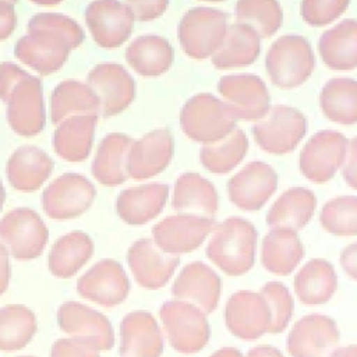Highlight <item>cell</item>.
Wrapping results in <instances>:
<instances>
[{
	"label": "cell",
	"instance_id": "53",
	"mask_svg": "<svg viewBox=\"0 0 357 357\" xmlns=\"http://www.w3.org/2000/svg\"><path fill=\"white\" fill-rule=\"evenodd\" d=\"M209 357H244V356L236 347H222L215 353H212Z\"/></svg>",
	"mask_w": 357,
	"mask_h": 357
},
{
	"label": "cell",
	"instance_id": "40",
	"mask_svg": "<svg viewBox=\"0 0 357 357\" xmlns=\"http://www.w3.org/2000/svg\"><path fill=\"white\" fill-rule=\"evenodd\" d=\"M36 332L35 314L25 305L0 308V350L14 351L26 346Z\"/></svg>",
	"mask_w": 357,
	"mask_h": 357
},
{
	"label": "cell",
	"instance_id": "55",
	"mask_svg": "<svg viewBox=\"0 0 357 357\" xmlns=\"http://www.w3.org/2000/svg\"><path fill=\"white\" fill-rule=\"evenodd\" d=\"M22 357H32V356H22Z\"/></svg>",
	"mask_w": 357,
	"mask_h": 357
},
{
	"label": "cell",
	"instance_id": "17",
	"mask_svg": "<svg viewBox=\"0 0 357 357\" xmlns=\"http://www.w3.org/2000/svg\"><path fill=\"white\" fill-rule=\"evenodd\" d=\"M81 297L110 308L121 304L130 291V280L123 266L110 258L96 262L77 282Z\"/></svg>",
	"mask_w": 357,
	"mask_h": 357
},
{
	"label": "cell",
	"instance_id": "54",
	"mask_svg": "<svg viewBox=\"0 0 357 357\" xmlns=\"http://www.w3.org/2000/svg\"><path fill=\"white\" fill-rule=\"evenodd\" d=\"M4 199H6V192H4V187H3V183H1V180H0V211H1V208H3Z\"/></svg>",
	"mask_w": 357,
	"mask_h": 357
},
{
	"label": "cell",
	"instance_id": "35",
	"mask_svg": "<svg viewBox=\"0 0 357 357\" xmlns=\"http://www.w3.org/2000/svg\"><path fill=\"white\" fill-rule=\"evenodd\" d=\"M336 287L335 268L324 258L310 259L294 278L296 296L305 305L325 304L333 296Z\"/></svg>",
	"mask_w": 357,
	"mask_h": 357
},
{
	"label": "cell",
	"instance_id": "41",
	"mask_svg": "<svg viewBox=\"0 0 357 357\" xmlns=\"http://www.w3.org/2000/svg\"><path fill=\"white\" fill-rule=\"evenodd\" d=\"M236 22L251 26L262 39L272 36L282 25L283 11L278 1L245 0L236 3Z\"/></svg>",
	"mask_w": 357,
	"mask_h": 357
},
{
	"label": "cell",
	"instance_id": "21",
	"mask_svg": "<svg viewBox=\"0 0 357 357\" xmlns=\"http://www.w3.org/2000/svg\"><path fill=\"white\" fill-rule=\"evenodd\" d=\"M222 280L206 264L195 261L187 264L172 286L176 300L188 303L205 315L215 311L220 300Z\"/></svg>",
	"mask_w": 357,
	"mask_h": 357
},
{
	"label": "cell",
	"instance_id": "14",
	"mask_svg": "<svg viewBox=\"0 0 357 357\" xmlns=\"http://www.w3.org/2000/svg\"><path fill=\"white\" fill-rule=\"evenodd\" d=\"M278 187L275 169L261 160L247 163L227 181V194L234 206L254 212L261 209Z\"/></svg>",
	"mask_w": 357,
	"mask_h": 357
},
{
	"label": "cell",
	"instance_id": "39",
	"mask_svg": "<svg viewBox=\"0 0 357 357\" xmlns=\"http://www.w3.org/2000/svg\"><path fill=\"white\" fill-rule=\"evenodd\" d=\"M248 149V138L240 128H234L225 138L204 144L199 149V160L202 166L215 174H225L233 170L245 156Z\"/></svg>",
	"mask_w": 357,
	"mask_h": 357
},
{
	"label": "cell",
	"instance_id": "3",
	"mask_svg": "<svg viewBox=\"0 0 357 357\" xmlns=\"http://www.w3.org/2000/svg\"><path fill=\"white\" fill-rule=\"evenodd\" d=\"M236 116L231 109L211 93L191 96L180 112L183 132L192 141L212 144L236 128Z\"/></svg>",
	"mask_w": 357,
	"mask_h": 357
},
{
	"label": "cell",
	"instance_id": "11",
	"mask_svg": "<svg viewBox=\"0 0 357 357\" xmlns=\"http://www.w3.org/2000/svg\"><path fill=\"white\" fill-rule=\"evenodd\" d=\"M95 195V187L85 176L64 173L45 188L42 208L52 219H73L92 205Z\"/></svg>",
	"mask_w": 357,
	"mask_h": 357
},
{
	"label": "cell",
	"instance_id": "29",
	"mask_svg": "<svg viewBox=\"0 0 357 357\" xmlns=\"http://www.w3.org/2000/svg\"><path fill=\"white\" fill-rule=\"evenodd\" d=\"M259 42L261 38L251 26L233 22L227 25L220 47L211 57L212 64L218 70H230L252 64L259 56Z\"/></svg>",
	"mask_w": 357,
	"mask_h": 357
},
{
	"label": "cell",
	"instance_id": "52",
	"mask_svg": "<svg viewBox=\"0 0 357 357\" xmlns=\"http://www.w3.org/2000/svg\"><path fill=\"white\" fill-rule=\"evenodd\" d=\"M329 357H357V344L337 347L329 354Z\"/></svg>",
	"mask_w": 357,
	"mask_h": 357
},
{
	"label": "cell",
	"instance_id": "5",
	"mask_svg": "<svg viewBox=\"0 0 357 357\" xmlns=\"http://www.w3.org/2000/svg\"><path fill=\"white\" fill-rule=\"evenodd\" d=\"M163 332L170 346L183 354H195L209 342L211 328L206 315L195 305L167 300L159 310Z\"/></svg>",
	"mask_w": 357,
	"mask_h": 357
},
{
	"label": "cell",
	"instance_id": "46",
	"mask_svg": "<svg viewBox=\"0 0 357 357\" xmlns=\"http://www.w3.org/2000/svg\"><path fill=\"white\" fill-rule=\"evenodd\" d=\"M134 20L149 21L162 15L167 8V1H127Z\"/></svg>",
	"mask_w": 357,
	"mask_h": 357
},
{
	"label": "cell",
	"instance_id": "44",
	"mask_svg": "<svg viewBox=\"0 0 357 357\" xmlns=\"http://www.w3.org/2000/svg\"><path fill=\"white\" fill-rule=\"evenodd\" d=\"M349 1L343 0H304L300 6L303 20L312 26H322L340 17Z\"/></svg>",
	"mask_w": 357,
	"mask_h": 357
},
{
	"label": "cell",
	"instance_id": "27",
	"mask_svg": "<svg viewBox=\"0 0 357 357\" xmlns=\"http://www.w3.org/2000/svg\"><path fill=\"white\" fill-rule=\"evenodd\" d=\"M10 184L21 192L36 191L53 170L52 158L38 146L22 145L7 160Z\"/></svg>",
	"mask_w": 357,
	"mask_h": 357
},
{
	"label": "cell",
	"instance_id": "47",
	"mask_svg": "<svg viewBox=\"0 0 357 357\" xmlns=\"http://www.w3.org/2000/svg\"><path fill=\"white\" fill-rule=\"evenodd\" d=\"M343 178L349 187L357 190V137L347 141Z\"/></svg>",
	"mask_w": 357,
	"mask_h": 357
},
{
	"label": "cell",
	"instance_id": "9",
	"mask_svg": "<svg viewBox=\"0 0 357 357\" xmlns=\"http://www.w3.org/2000/svg\"><path fill=\"white\" fill-rule=\"evenodd\" d=\"M0 238L15 259L39 257L49 240V230L42 218L29 208H15L0 220Z\"/></svg>",
	"mask_w": 357,
	"mask_h": 357
},
{
	"label": "cell",
	"instance_id": "22",
	"mask_svg": "<svg viewBox=\"0 0 357 357\" xmlns=\"http://www.w3.org/2000/svg\"><path fill=\"white\" fill-rule=\"evenodd\" d=\"M85 21L95 42L100 47L112 49L128 39L135 20L126 3L107 0L89 3Z\"/></svg>",
	"mask_w": 357,
	"mask_h": 357
},
{
	"label": "cell",
	"instance_id": "18",
	"mask_svg": "<svg viewBox=\"0 0 357 357\" xmlns=\"http://www.w3.org/2000/svg\"><path fill=\"white\" fill-rule=\"evenodd\" d=\"M225 322L229 332L236 337L255 340L269 331V307L259 293L250 290L236 291L226 303Z\"/></svg>",
	"mask_w": 357,
	"mask_h": 357
},
{
	"label": "cell",
	"instance_id": "38",
	"mask_svg": "<svg viewBox=\"0 0 357 357\" xmlns=\"http://www.w3.org/2000/svg\"><path fill=\"white\" fill-rule=\"evenodd\" d=\"M319 107L326 119L339 124L357 123V81L335 77L321 89Z\"/></svg>",
	"mask_w": 357,
	"mask_h": 357
},
{
	"label": "cell",
	"instance_id": "34",
	"mask_svg": "<svg viewBox=\"0 0 357 357\" xmlns=\"http://www.w3.org/2000/svg\"><path fill=\"white\" fill-rule=\"evenodd\" d=\"M130 67L142 77H158L166 73L174 60L169 40L159 35H141L126 49Z\"/></svg>",
	"mask_w": 357,
	"mask_h": 357
},
{
	"label": "cell",
	"instance_id": "23",
	"mask_svg": "<svg viewBox=\"0 0 357 357\" xmlns=\"http://www.w3.org/2000/svg\"><path fill=\"white\" fill-rule=\"evenodd\" d=\"M173 152L174 142L170 131L156 128L132 142L127 158V173L134 180L151 178L167 167Z\"/></svg>",
	"mask_w": 357,
	"mask_h": 357
},
{
	"label": "cell",
	"instance_id": "19",
	"mask_svg": "<svg viewBox=\"0 0 357 357\" xmlns=\"http://www.w3.org/2000/svg\"><path fill=\"white\" fill-rule=\"evenodd\" d=\"M339 342V329L328 315L311 314L300 318L287 336L291 357H328Z\"/></svg>",
	"mask_w": 357,
	"mask_h": 357
},
{
	"label": "cell",
	"instance_id": "45",
	"mask_svg": "<svg viewBox=\"0 0 357 357\" xmlns=\"http://www.w3.org/2000/svg\"><path fill=\"white\" fill-rule=\"evenodd\" d=\"M50 357H99L98 351L77 339H59L53 343Z\"/></svg>",
	"mask_w": 357,
	"mask_h": 357
},
{
	"label": "cell",
	"instance_id": "28",
	"mask_svg": "<svg viewBox=\"0 0 357 357\" xmlns=\"http://www.w3.org/2000/svg\"><path fill=\"white\" fill-rule=\"evenodd\" d=\"M318 52L331 70L357 68V20L346 18L325 31L318 40Z\"/></svg>",
	"mask_w": 357,
	"mask_h": 357
},
{
	"label": "cell",
	"instance_id": "1",
	"mask_svg": "<svg viewBox=\"0 0 357 357\" xmlns=\"http://www.w3.org/2000/svg\"><path fill=\"white\" fill-rule=\"evenodd\" d=\"M28 33L14 46L15 57L42 75L57 71L68 53L84 40V31L73 18L59 13H39L28 22Z\"/></svg>",
	"mask_w": 357,
	"mask_h": 357
},
{
	"label": "cell",
	"instance_id": "6",
	"mask_svg": "<svg viewBox=\"0 0 357 357\" xmlns=\"http://www.w3.org/2000/svg\"><path fill=\"white\" fill-rule=\"evenodd\" d=\"M227 14L213 7L190 8L181 18L177 35L184 53L195 60L212 57L227 29Z\"/></svg>",
	"mask_w": 357,
	"mask_h": 357
},
{
	"label": "cell",
	"instance_id": "50",
	"mask_svg": "<svg viewBox=\"0 0 357 357\" xmlns=\"http://www.w3.org/2000/svg\"><path fill=\"white\" fill-rule=\"evenodd\" d=\"M10 282V264H8V251L6 245L0 243V296L4 294V291L8 287Z\"/></svg>",
	"mask_w": 357,
	"mask_h": 357
},
{
	"label": "cell",
	"instance_id": "7",
	"mask_svg": "<svg viewBox=\"0 0 357 357\" xmlns=\"http://www.w3.org/2000/svg\"><path fill=\"white\" fill-rule=\"evenodd\" d=\"M252 134L262 151L284 155L291 152L307 134V119L291 106L275 105L262 119L255 121Z\"/></svg>",
	"mask_w": 357,
	"mask_h": 357
},
{
	"label": "cell",
	"instance_id": "2",
	"mask_svg": "<svg viewBox=\"0 0 357 357\" xmlns=\"http://www.w3.org/2000/svg\"><path fill=\"white\" fill-rule=\"evenodd\" d=\"M206 257L226 275L241 276L254 266L257 230L243 218L231 216L215 225Z\"/></svg>",
	"mask_w": 357,
	"mask_h": 357
},
{
	"label": "cell",
	"instance_id": "8",
	"mask_svg": "<svg viewBox=\"0 0 357 357\" xmlns=\"http://www.w3.org/2000/svg\"><path fill=\"white\" fill-rule=\"evenodd\" d=\"M3 100L7 103L8 124L17 134L31 137L43 130L46 114L40 78L25 71Z\"/></svg>",
	"mask_w": 357,
	"mask_h": 357
},
{
	"label": "cell",
	"instance_id": "49",
	"mask_svg": "<svg viewBox=\"0 0 357 357\" xmlns=\"http://www.w3.org/2000/svg\"><path fill=\"white\" fill-rule=\"evenodd\" d=\"M340 264L346 275L357 282V243H353L343 248L340 254Z\"/></svg>",
	"mask_w": 357,
	"mask_h": 357
},
{
	"label": "cell",
	"instance_id": "33",
	"mask_svg": "<svg viewBox=\"0 0 357 357\" xmlns=\"http://www.w3.org/2000/svg\"><path fill=\"white\" fill-rule=\"evenodd\" d=\"M98 116H71L61 123L53 135L56 153L67 162H82L88 158L93 141Z\"/></svg>",
	"mask_w": 357,
	"mask_h": 357
},
{
	"label": "cell",
	"instance_id": "12",
	"mask_svg": "<svg viewBox=\"0 0 357 357\" xmlns=\"http://www.w3.org/2000/svg\"><path fill=\"white\" fill-rule=\"evenodd\" d=\"M57 324L64 333L96 351L110 350L114 344V332L109 318L85 304L63 303L57 310Z\"/></svg>",
	"mask_w": 357,
	"mask_h": 357
},
{
	"label": "cell",
	"instance_id": "15",
	"mask_svg": "<svg viewBox=\"0 0 357 357\" xmlns=\"http://www.w3.org/2000/svg\"><path fill=\"white\" fill-rule=\"evenodd\" d=\"M215 227L213 219L192 215H172L152 229L153 243L166 254L178 255L197 250Z\"/></svg>",
	"mask_w": 357,
	"mask_h": 357
},
{
	"label": "cell",
	"instance_id": "31",
	"mask_svg": "<svg viewBox=\"0 0 357 357\" xmlns=\"http://www.w3.org/2000/svg\"><path fill=\"white\" fill-rule=\"evenodd\" d=\"M317 206L314 192L305 187H291L284 191L266 213V223L272 229L301 230L312 218Z\"/></svg>",
	"mask_w": 357,
	"mask_h": 357
},
{
	"label": "cell",
	"instance_id": "24",
	"mask_svg": "<svg viewBox=\"0 0 357 357\" xmlns=\"http://www.w3.org/2000/svg\"><path fill=\"white\" fill-rule=\"evenodd\" d=\"M120 357H160L163 335L148 311H131L120 322Z\"/></svg>",
	"mask_w": 357,
	"mask_h": 357
},
{
	"label": "cell",
	"instance_id": "37",
	"mask_svg": "<svg viewBox=\"0 0 357 357\" xmlns=\"http://www.w3.org/2000/svg\"><path fill=\"white\" fill-rule=\"evenodd\" d=\"M93 241L82 231L61 236L49 252V269L61 279L74 276L92 257Z\"/></svg>",
	"mask_w": 357,
	"mask_h": 357
},
{
	"label": "cell",
	"instance_id": "51",
	"mask_svg": "<svg viewBox=\"0 0 357 357\" xmlns=\"http://www.w3.org/2000/svg\"><path fill=\"white\" fill-rule=\"evenodd\" d=\"M247 357H284V356L276 347L269 344H262V346H255L250 349L247 353Z\"/></svg>",
	"mask_w": 357,
	"mask_h": 357
},
{
	"label": "cell",
	"instance_id": "20",
	"mask_svg": "<svg viewBox=\"0 0 357 357\" xmlns=\"http://www.w3.org/2000/svg\"><path fill=\"white\" fill-rule=\"evenodd\" d=\"M127 262L141 287L156 290L170 280L180 258L163 252L151 238H139L130 245Z\"/></svg>",
	"mask_w": 357,
	"mask_h": 357
},
{
	"label": "cell",
	"instance_id": "4",
	"mask_svg": "<svg viewBox=\"0 0 357 357\" xmlns=\"http://www.w3.org/2000/svg\"><path fill=\"white\" fill-rule=\"evenodd\" d=\"M265 67L272 84L282 89L304 84L315 67L310 42L301 35H282L266 52Z\"/></svg>",
	"mask_w": 357,
	"mask_h": 357
},
{
	"label": "cell",
	"instance_id": "30",
	"mask_svg": "<svg viewBox=\"0 0 357 357\" xmlns=\"http://www.w3.org/2000/svg\"><path fill=\"white\" fill-rule=\"evenodd\" d=\"M134 139L121 132L107 134L99 144L92 162V176L103 185L123 184L127 177V158Z\"/></svg>",
	"mask_w": 357,
	"mask_h": 357
},
{
	"label": "cell",
	"instance_id": "32",
	"mask_svg": "<svg viewBox=\"0 0 357 357\" xmlns=\"http://www.w3.org/2000/svg\"><path fill=\"white\" fill-rule=\"evenodd\" d=\"M304 257V247L293 230L272 229L261 245L262 266L278 276L290 275Z\"/></svg>",
	"mask_w": 357,
	"mask_h": 357
},
{
	"label": "cell",
	"instance_id": "48",
	"mask_svg": "<svg viewBox=\"0 0 357 357\" xmlns=\"http://www.w3.org/2000/svg\"><path fill=\"white\" fill-rule=\"evenodd\" d=\"M17 25L14 6L8 1H0V40L7 39Z\"/></svg>",
	"mask_w": 357,
	"mask_h": 357
},
{
	"label": "cell",
	"instance_id": "42",
	"mask_svg": "<svg viewBox=\"0 0 357 357\" xmlns=\"http://www.w3.org/2000/svg\"><path fill=\"white\" fill-rule=\"evenodd\" d=\"M322 227L335 236H357V197L340 195L329 199L319 212Z\"/></svg>",
	"mask_w": 357,
	"mask_h": 357
},
{
	"label": "cell",
	"instance_id": "10",
	"mask_svg": "<svg viewBox=\"0 0 357 357\" xmlns=\"http://www.w3.org/2000/svg\"><path fill=\"white\" fill-rule=\"evenodd\" d=\"M347 138L333 130L314 134L300 152L298 166L303 176L315 184L329 181L346 158Z\"/></svg>",
	"mask_w": 357,
	"mask_h": 357
},
{
	"label": "cell",
	"instance_id": "43",
	"mask_svg": "<svg viewBox=\"0 0 357 357\" xmlns=\"http://www.w3.org/2000/svg\"><path fill=\"white\" fill-rule=\"evenodd\" d=\"M259 294L265 298L271 312L268 333H282L290 322L294 310V303L287 287L280 282H268L262 286Z\"/></svg>",
	"mask_w": 357,
	"mask_h": 357
},
{
	"label": "cell",
	"instance_id": "25",
	"mask_svg": "<svg viewBox=\"0 0 357 357\" xmlns=\"http://www.w3.org/2000/svg\"><path fill=\"white\" fill-rule=\"evenodd\" d=\"M172 205L180 215L212 219L219 208V195L213 184L198 173L177 177Z\"/></svg>",
	"mask_w": 357,
	"mask_h": 357
},
{
	"label": "cell",
	"instance_id": "26",
	"mask_svg": "<svg viewBox=\"0 0 357 357\" xmlns=\"http://www.w3.org/2000/svg\"><path fill=\"white\" fill-rule=\"evenodd\" d=\"M167 197L169 187L162 183L130 187L119 194L116 211L119 216L128 225H145L162 212Z\"/></svg>",
	"mask_w": 357,
	"mask_h": 357
},
{
	"label": "cell",
	"instance_id": "36",
	"mask_svg": "<svg viewBox=\"0 0 357 357\" xmlns=\"http://www.w3.org/2000/svg\"><path fill=\"white\" fill-rule=\"evenodd\" d=\"M99 113V99L86 84L67 79L60 82L52 92L50 116L53 123H61L71 116H98Z\"/></svg>",
	"mask_w": 357,
	"mask_h": 357
},
{
	"label": "cell",
	"instance_id": "16",
	"mask_svg": "<svg viewBox=\"0 0 357 357\" xmlns=\"http://www.w3.org/2000/svg\"><path fill=\"white\" fill-rule=\"evenodd\" d=\"M86 85L98 96L100 113L105 117L126 110L135 96L134 78L117 63H102L95 66L86 77Z\"/></svg>",
	"mask_w": 357,
	"mask_h": 357
},
{
	"label": "cell",
	"instance_id": "13",
	"mask_svg": "<svg viewBox=\"0 0 357 357\" xmlns=\"http://www.w3.org/2000/svg\"><path fill=\"white\" fill-rule=\"evenodd\" d=\"M218 91L240 120L258 121L271 107L268 88L255 74L223 75L218 82Z\"/></svg>",
	"mask_w": 357,
	"mask_h": 357
}]
</instances>
